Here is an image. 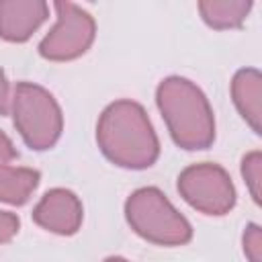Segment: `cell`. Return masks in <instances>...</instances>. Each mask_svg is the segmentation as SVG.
Masks as SVG:
<instances>
[{
    "instance_id": "cell-8",
    "label": "cell",
    "mask_w": 262,
    "mask_h": 262,
    "mask_svg": "<svg viewBox=\"0 0 262 262\" xmlns=\"http://www.w3.org/2000/svg\"><path fill=\"white\" fill-rule=\"evenodd\" d=\"M111 262H119V260H111Z\"/></svg>"
},
{
    "instance_id": "cell-6",
    "label": "cell",
    "mask_w": 262,
    "mask_h": 262,
    "mask_svg": "<svg viewBox=\"0 0 262 262\" xmlns=\"http://www.w3.org/2000/svg\"><path fill=\"white\" fill-rule=\"evenodd\" d=\"M72 194L68 192H53L51 196L47 194L45 203L39 207V219L45 225H53L57 231H72L76 225V217L63 215L66 213H76V203L70 199Z\"/></svg>"
},
{
    "instance_id": "cell-2",
    "label": "cell",
    "mask_w": 262,
    "mask_h": 262,
    "mask_svg": "<svg viewBox=\"0 0 262 262\" xmlns=\"http://www.w3.org/2000/svg\"><path fill=\"white\" fill-rule=\"evenodd\" d=\"M129 211L135 227L149 237L176 242L188 235L186 223L174 215V211L160 199L156 190H143L135 194Z\"/></svg>"
},
{
    "instance_id": "cell-4",
    "label": "cell",
    "mask_w": 262,
    "mask_h": 262,
    "mask_svg": "<svg viewBox=\"0 0 262 262\" xmlns=\"http://www.w3.org/2000/svg\"><path fill=\"white\" fill-rule=\"evenodd\" d=\"M57 8L63 16V25L55 35H51L43 43V53L61 57V55L80 51L86 45V41L90 37V20L86 18L84 12L76 10L74 6L57 4Z\"/></svg>"
},
{
    "instance_id": "cell-1",
    "label": "cell",
    "mask_w": 262,
    "mask_h": 262,
    "mask_svg": "<svg viewBox=\"0 0 262 262\" xmlns=\"http://www.w3.org/2000/svg\"><path fill=\"white\" fill-rule=\"evenodd\" d=\"M102 143L113 158L141 166L154 154V141L147 123L137 106H119L106 115L102 127Z\"/></svg>"
},
{
    "instance_id": "cell-7",
    "label": "cell",
    "mask_w": 262,
    "mask_h": 262,
    "mask_svg": "<svg viewBox=\"0 0 262 262\" xmlns=\"http://www.w3.org/2000/svg\"><path fill=\"white\" fill-rule=\"evenodd\" d=\"M14 229V221L10 217H0V237L8 235Z\"/></svg>"
},
{
    "instance_id": "cell-3",
    "label": "cell",
    "mask_w": 262,
    "mask_h": 262,
    "mask_svg": "<svg viewBox=\"0 0 262 262\" xmlns=\"http://www.w3.org/2000/svg\"><path fill=\"white\" fill-rule=\"evenodd\" d=\"M53 108L51 100L33 88H23L20 90V100H18V117L20 125L25 129V135L29 141H47L55 133V123H53Z\"/></svg>"
},
{
    "instance_id": "cell-5",
    "label": "cell",
    "mask_w": 262,
    "mask_h": 262,
    "mask_svg": "<svg viewBox=\"0 0 262 262\" xmlns=\"http://www.w3.org/2000/svg\"><path fill=\"white\" fill-rule=\"evenodd\" d=\"M45 14L43 4H0V31L6 37H25Z\"/></svg>"
}]
</instances>
